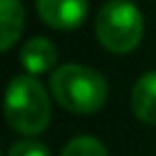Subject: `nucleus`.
Returning a JSON list of instances; mask_svg holds the SVG:
<instances>
[{"label":"nucleus","mask_w":156,"mask_h":156,"mask_svg":"<svg viewBox=\"0 0 156 156\" xmlns=\"http://www.w3.org/2000/svg\"><path fill=\"white\" fill-rule=\"evenodd\" d=\"M51 94L69 112H97L108 99L106 78L83 64H62L51 76Z\"/></svg>","instance_id":"f257e3e1"},{"label":"nucleus","mask_w":156,"mask_h":156,"mask_svg":"<svg viewBox=\"0 0 156 156\" xmlns=\"http://www.w3.org/2000/svg\"><path fill=\"white\" fill-rule=\"evenodd\" d=\"M5 117L23 136H37L51 124V99L34 76L12 78L5 94Z\"/></svg>","instance_id":"f03ea898"},{"label":"nucleus","mask_w":156,"mask_h":156,"mask_svg":"<svg viewBox=\"0 0 156 156\" xmlns=\"http://www.w3.org/2000/svg\"><path fill=\"white\" fill-rule=\"evenodd\" d=\"M145 21L129 0H108L97 14V37L110 53H131L142 39Z\"/></svg>","instance_id":"7ed1b4c3"},{"label":"nucleus","mask_w":156,"mask_h":156,"mask_svg":"<svg viewBox=\"0 0 156 156\" xmlns=\"http://www.w3.org/2000/svg\"><path fill=\"white\" fill-rule=\"evenodd\" d=\"M37 12L48 28L76 30L87 19V0H37Z\"/></svg>","instance_id":"20e7f679"},{"label":"nucleus","mask_w":156,"mask_h":156,"mask_svg":"<svg viewBox=\"0 0 156 156\" xmlns=\"http://www.w3.org/2000/svg\"><path fill=\"white\" fill-rule=\"evenodd\" d=\"M55 60H58V48L46 37H32L21 48V62L30 71V76L51 71L55 67Z\"/></svg>","instance_id":"39448f33"},{"label":"nucleus","mask_w":156,"mask_h":156,"mask_svg":"<svg viewBox=\"0 0 156 156\" xmlns=\"http://www.w3.org/2000/svg\"><path fill=\"white\" fill-rule=\"evenodd\" d=\"M131 110L145 124H156V71H147L133 85Z\"/></svg>","instance_id":"423d86ee"},{"label":"nucleus","mask_w":156,"mask_h":156,"mask_svg":"<svg viewBox=\"0 0 156 156\" xmlns=\"http://www.w3.org/2000/svg\"><path fill=\"white\" fill-rule=\"evenodd\" d=\"M0 30H2V37H0V48L9 51L16 44L21 30H23V21H25V12L21 0H0Z\"/></svg>","instance_id":"0eeeda50"},{"label":"nucleus","mask_w":156,"mask_h":156,"mask_svg":"<svg viewBox=\"0 0 156 156\" xmlns=\"http://www.w3.org/2000/svg\"><path fill=\"white\" fill-rule=\"evenodd\" d=\"M60 156H108L106 147L101 140L92 136H78L73 140L67 142V147L62 149Z\"/></svg>","instance_id":"6e6552de"},{"label":"nucleus","mask_w":156,"mask_h":156,"mask_svg":"<svg viewBox=\"0 0 156 156\" xmlns=\"http://www.w3.org/2000/svg\"><path fill=\"white\" fill-rule=\"evenodd\" d=\"M7 156H51V151L44 142L34 140V138H23L9 147Z\"/></svg>","instance_id":"1a4fd4ad"}]
</instances>
